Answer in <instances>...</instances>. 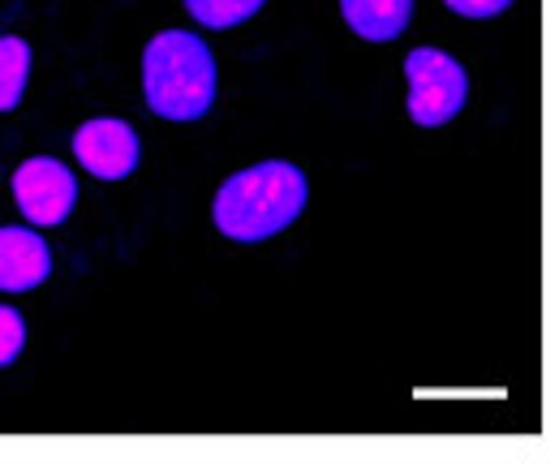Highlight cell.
I'll return each mask as SVG.
<instances>
[{
    "label": "cell",
    "instance_id": "9",
    "mask_svg": "<svg viewBox=\"0 0 559 464\" xmlns=\"http://www.w3.org/2000/svg\"><path fill=\"white\" fill-rule=\"evenodd\" d=\"M186 9L194 13V22H203L211 31H228V26H241L246 17H254L263 9V0H186Z\"/></svg>",
    "mask_w": 559,
    "mask_h": 464
},
{
    "label": "cell",
    "instance_id": "3",
    "mask_svg": "<svg viewBox=\"0 0 559 464\" xmlns=\"http://www.w3.org/2000/svg\"><path fill=\"white\" fill-rule=\"evenodd\" d=\"M409 73V117L418 126L452 121L469 99V73L439 48H414L405 57Z\"/></svg>",
    "mask_w": 559,
    "mask_h": 464
},
{
    "label": "cell",
    "instance_id": "6",
    "mask_svg": "<svg viewBox=\"0 0 559 464\" xmlns=\"http://www.w3.org/2000/svg\"><path fill=\"white\" fill-rule=\"evenodd\" d=\"M52 271L48 241L31 228H0V288L4 293H26L44 284Z\"/></svg>",
    "mask_w": 559,
    "mask_h": 464
},
{
    "label": "cell",
    "instance_id": "5",
    "mask_svg": "<svg viewBox=\"0 0 559 464\" xmlns=\"http://www.w3.org/2000/svg\"><path fill=\"white\" fill-rule=\"evenodd\" d=\"M73 155L99 181H121L139 168V133L117 117H95L73 133Z\"/></svg>",
    "mask_w": 559,
    "mask_h": 464
},
{
    "label": "cell",
    "instance_id": "10",
    "mask_svg": "<svg viewBox=\"0 0 559 464\" xmlns=\"http://www.w3.org/2000/svg\"><path fill=\"white\" fill-rule=\"evenodd\" d=\"M26 344V323L13 306H0V366H9Z\"/></svg>",
    "mask_w": 559,
    "mask_h": 464
},
{
    "label": "cell",
    "instance_id": "7",
    "mask_svg": "<svg viewBox=\"0 0 559 464\" xmlns=\"http://www.w3.org/2000/svg\"><path fill=\"white\" fill-rule=\"evenodd\" d=\"M341 13L361 39L388 44L409 26L414 0H341Z\"/></svg>",
    "mask_w": 559,
    "mask_h": 464
},
{
    "label": "cell",
    "instance_id": "1",
    "mask_svg": "<svg viewBox=\"0 0 559 464\" xmlns=\"http://www.w3.org/2000/svg\"><path fill=\"white\" fill-rule=\"evenodd\" d=\"M306 206V177L301 168L267 159L237 177H228L215 194V228L228 241H267L284 233Z\"/></svg>",
    "mask_w": 559,
    "mask_h": 464
},
{
    "label": "cell",
    "instance_id": "4",
    "mask_svg": "<svg viewBox=\"0 0 559 464\" xmlns=\"http://www.w3.org/2000/svg\"><path fill=\"white\" fill-rule=\"evenodd\" d=\"M13 199L22 206V215L39 228H57L61 219H70L73 199H78V181L61 159L35 155L13 172Z\"/></svg>",
    "mask_w": 559,
    "mask_h": 464
},
{
    "label": "cell",
    "instance_id": "8",
    "mask_svg": "<svg viewBox=\"0 0 559 464\" xmlns=\"http://www.w3.org/2000/svg\"><path fill=\"white\" fill-rule=\"evenodd\" d=\"M26 73H31V48L22 39L4 35L0 39V112H9V108L22 104Z\"/></svg>",
    "mask_w": 559,
    "mask_h": 464
},
{
    "label": "cell",
    "instance_id": "2",
    "mask_svg": "<svg viewBox=\"0 0 559 464\" xmlns=\"http://www.w3.org/2000/svg\"><path fill=\"white\" fill-rule=\"evenodd\" d=\"M146 108L168 121H199L215 99V57L190 31H164L142 52Z\"/></svg>",
    "mask_w": 559,
    "mask_h": 464
},
{
    "label": "cell",
    "instance_id": "11",
    "mask_svg": "<svg viewBox=\"0 0 559 464\" xmlns=\"http://www.w3.org/2000/svg\"><path fill=\"white\" fill-rule=\"evenodd\" d=\"M452 13H461V17H495V13H503L512 0H443Z\"/></svg>",
    "mask_w": 559,
    "mask_h": 464
}]
</instances>
